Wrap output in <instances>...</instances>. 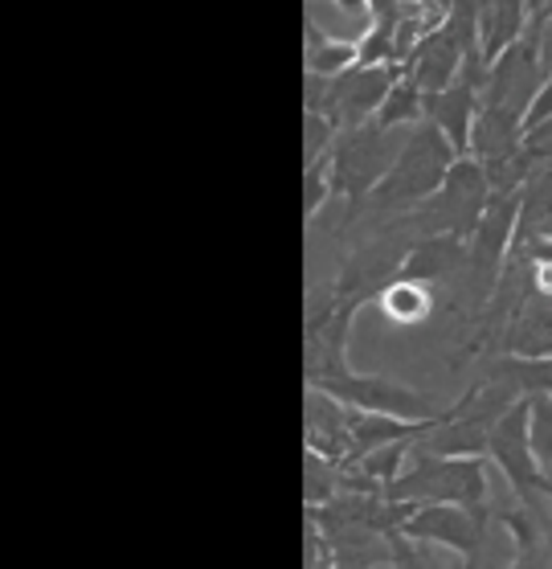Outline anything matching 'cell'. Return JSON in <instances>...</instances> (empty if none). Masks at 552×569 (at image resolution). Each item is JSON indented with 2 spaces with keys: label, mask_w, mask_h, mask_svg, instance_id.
I'll return each instance as SVG.
<instances>
[{
  "label": "cell",
  "mask_w": 552,
  "mask_h": 569,
  "mask_svg": "<svg viewBox=\"0 0 552 569\" xmlns=\"http://www.w3.org/2000/svg\"><path fill=\"white\" fill-rule=\"evenodd\" d=\"M488 455H438L413 442L401 476L385 488L398 505H466L488 508L491 479Z\"/></svg>",
  "instance_id": "cell-1"
},
{
  "label": "cell",
  "mask_w": 552,
  "mask_h": 569,
  "mask_svg": "<svg viewBox=\"0 0 552 569\" xmlns=\"http://www.w3.org/2000/svg\"><path fill=\"white\" fill-rule=\"evenodd\" d=\"M454 160H459L454 143L442 136V128L422 119L418 128H410V140H405L389 177L377 184L369 201L377 209H385V213H410V209H418L442 189V181L454 169Z\"/></svg>",
  "instance_id": "cell-2"
},
{
  "label": "cell",
  "mask_w": 552,
  "mask_h": 569,
  "mask_svg": "<svg viewBox=\"0 0 552 569\" xmlns=\"http://www.w3.org/2000/svg\"><path fill=\"white\" fill-rule=\"evenodd\" d=\"M410 140V128H385L381 119H369L360 128H348L332 143V193L348 201V218H357L360 201H369L373 189L389 177L393 160Z\"/></svg>",
  "instance_id": "cell-3"
},
{
  "label": "cell",
  "mask_w": 552,
  "mask_h": 569,
  "mask_svg": "<svg viewBox=\"0 0 552 569\" xmlns=\"http://www.w3.org/2000/svg\"><path fill=\"white\" fill-rule=\"evenodd\" d=\"M491 193L495 189H491L488 164L479 156H459L450 177L442 181V189L430 201H422L418 209L401 213L398 226L410 230L413 238H422V233H459V238H471L475 226L483 221V213H488Z\"/></svg>",
  "instance_id": "cell-4"
},
{
  "label": "cell",
  "mask_w": 552,
  "mask_h": 569,
  "mask_svg": "<svg viewBox=\"0 0 552 569\" xmlns=\"http://www.w3.org/2000/svg\"><path fill=\"white\" fill-rule=\"evenodd\" d=\"M488 459L500 467V476L508 479V488L520 505L540 512V500L544 496L552 500V476L540 467L536 447H532V393L512 401L495 418V427L488 435Z\"/></svg>",
  "instance_id": "cell-5"
},
{
  "label": "cell",
  "mask_w": 552,
  "mask_h": 569,
  "mask_svg": "<svg viewBox=\"0 0 552 569\" xmlns=\"http://www.w3.org/2000/svg\"><path fill=\"white\" fill-rule=\"evenodd\" d=\"M308 386L332 393L335 401H344L348 410H373V415L410 418V422H434V418H442V410H438V401L430 393L405 386V381H393L385 373H357L352 365L335 369V373L308 377Z\"/></svg>",
  "instance_id": "cell-6"
},
{
  "label": "cell",
  "mask_w": 552,
  "mask_h": 569,
  "mask_svg": "<svg viewBox=\"0 0 552 569\" xmlns=\"http://www.w3.org/2000/svg\"><path fill=\"white\" fill-rule=\"evenodd\" d=\"M398 74L401 66H360V62L335 78L308 74V107L323 111L340 131L360 128V123L377 119V111L385 103L389 87L398 82Z\"/></svg>",
  "instance_id": "cell-7"
},
{
  "label": "cell",
  "mask_w": 552,
  "mask_h": 569,
  "mask_svg": "<svg viewBox=\"0 0 552 569\" xmlns=\"http://www.w3.org/2000/svg\"><path fill=\"white\" fill-rule=\"evenodd\" d=\"M418 242L410 230H401L398 221H389L385 230H377L373 238H364L352 254L344 259L340 274L332 279L335 299H344L352 308H364L369 299H377L393 279L401 274V262Z\"/></svg>",
  "instance_id": "cell-8"
},
{
  "label": "cell",
  "mask_w": 552,
  "mask_h": 569,
  "mask_svg": "<svg viewBox=\"0 0 552 569\" xmlns=\"http://www.w3.org/2000/svg\"><path fill=\"white\" fill-rule=\"evenodd\" d=\"M491 529V505L488 508H466V505H405L401 508L398 532L401 541L418 545H446L459 557L475 566L483 557Z\"/></svg>",
  "instance_id": "cell-9"
},
{
  "label": "cell",
  "mask_w": 552,
  "mask_h": 569,
  "mask_svg": "<svg viewBox=\"0 0 552 569\" xmlns=\"http://www.w3.org/2000/svg\"><path fill=\"white\" fill-rule=\"evenodd\" d=\"M520 193H524V189H520ZM520 193H491L488 213H483V221L475 226V233L466 238V247H471V267H466V274L475 279V291L483 303L491 299L503 267L512 259L515 230H520Z\"/></svg>",
  "instance_id": "cell-10"
},
{
  "label": "cell",
  "mask_w": 552,
  "mask_h": 569,
  "mask_svg": "<svg viewBox=\"0 0 552 569\" xmlns=\"http://www.w3.org/2000/svg\"><path fill=\"white\" fill-rule=\"evenodd\" d=\"M483 87H488V70H463L459 82H450L446 91L425 94V119L442 128L454 152L471 156V136H475V119L483 107Z\"/></svg>",
  "instance_id": "cell-11"
},
{
  "label": "cell",
  "mask_w": 552,
  "mask_h": 569,
  "mask_svg": "<svg viewBox=\"0 0 552 569\" xmlns=\"http://www.w3.org/2000/svg\"><path fill=\"white\" fill-rule=\"evenodd\" d=\"M401 70H405L425 94H434V91H446L450 82H459L463 70H488V66H475L446 26H434L422 41H418V50L405 58Z\"/></svg>",
  "instance_id": "cell-12"
},
{
  "label": "cell",
  "mask_w": 552,
  "mask_h": 569,
  "mask_svg": "<svg viewBox=\"0 0 552 569\" xmlns=\"http://www.w3.org/2000/svg\"><path fill=\"white\" fill-rule=\"evenodd\" d=\"M466 267H471L466 238H459V233H422L401 262V274L422 279V283H446L454 274H466Z\"/></svg>",
  "instance_id": "cell-13"
},
{
  "label": "cell",
  "mask_w": 552,
  "mask_h": 569,
  "mask_svg": "<svg viewBox=\"0 0 552 569\" xmlns=\"http://www.w3.org/2000/svg\"><path fill=\"white\" fill-rule=\"evenodd\" d=\"M536 17L532 0H479V53L483 62H495L508 46L524 38Z\"/></svg>",
  "instance_id": "cell-14"
},
{
  "label": "cell",
  "mask_w": 552,
  "mask_h": 569,
  "mask_svg": "<svg viewBox=\"0 0 552 569\" xmlns=\"http://www.w3.org/2000/svg\"><path fill=\"white\" fill-rule=\"evenodd\" d=\"M500 340L515 357H552V296H528Z\"/></svg>",
  "instance_id": "cell-15"
},
{
  "label": "cell",
  "mask_w": 552,
  "mask_h": 569,
  "mask_svg": "<svg viewBox=\"0 0 552 569\" xmlns=\"http://www.w3.org/2000/svg\"><path fill=\"white\" fill-rule=\"evenodd\" d=\"M377 308L389 323L398 328H418L434 316V283H422V279H410V274H398L393 283L377 296Z\"/></svg>",
  "instance_id": "cell-16"
},
{
  "label": "cell",
  "mask_w": 552,
  "mask_h": 569,
  "mask_svg": "<svg viewBox=\"0 0 552 569\" xmlns=\"http://www.w3.org/2000/svg\"><path fill=\"white\" fill-rule=\"evenodd\" d=\"M303 33H308V46H303V70H308V74L335 78L360 62L357 38H335V33L315 26L311 17H308V26H303Z\"/></svg>",
  "instance_id": "cell-17"
},
{
  "label": "cell",
  "mask_w": 552,
  "mask_h": 569,
  "mask_svg": "<svg viewBox=\"0 0 552 569\" xmlns=\"http://www.w3.org/2000/svg\"><path fill=\"white\" fill-rule=\"evenodd\" d=\"M377 119L385 123V128H418L425 119V91L413 82L405 70L398 74V82L389 87L385 103H381V111H377Z\"/></svg>",
  "instance_id": "cell-18"
},
{
  "label": "cell",
  "mask_w": 552,
  "mask_h": 569,
  "mask_svg": "<svg viewBox=\"0 0 552 569\" xmlns=\"http://www.w3.org/2000/svg\"><path fill=\"white\" fill-rule=\"evenodd\" d=\"M303 189H308V197H303V218H320V209L328 206V201H335L332 193V152L328 156H315L311 164H303Z\"/></svg>",
  "instance_id": "cell-19"
},
{
  "label": "cell",
  "mask_w": 552,
  "mask_h": 569,
  "mask_svg": "<svg viewBox=\"0 0 552 569\" xmlns=\"http://www.w3.org/2000/svg\"><path fill=\"white\" fill-rule=\"evenodd\" d=\"M532 447L540 467L552 476V393H532Z\"/></svg>",
  "instance_id": "cell-20"
},
{
  "label": "cell",
  "mask_w": 552,
  "mask_h": 569,
  "mask_svg": "<svg viewBox=\"0 0 552 569\" xmlns=\"http://www.w3.org/2000/svg\"><path fill=\"white\" fill-rule=\"evenodd\" d=\"M536 26H540V50H544V66H549V74H552V0H540Z\"/></svg>",
  "instance_id": "cell-21"
},
{
  "label": "cell",
  "mask_w": 552,
  "mask_h": 569,
  "mask_svg": "<svg viewBox=\"0 0 552 569\" xmlns=\"http://www.w3.org/2000/svg\"><path fill=\"white\" fill-rule=\"evenodd\" d=\"M332 4L344 17H364V13H369V0H332Z\"/></svg>",
  "instance_id": "cell-22"
},
{
  "label": "cell",
  "mask_w": 552,
  "mask_h": 569,
  "mask_svg": "<svg viewBox=\"0 0 552 569\" xmlns=\"http://www.w3.org/2000/svg\"><path fill=\"white\" fill-rule=\"evenodd\" d=\"M418 4H422V9H430V13L442 17V0H418Z\"/></svg>",
  "instance_id": "cell-23"
},
{
  "label": "cell",
  "mask_w": 552,
  "mask_h": 569,
  "mask_svg": "<svg viewBox=\"0 0 552 569\" xmlns=\"http://www.w3.org/2000/svg\"><path fill=\"white\" fill-rule=\"evenodd\" d=\"M532 4H536V9H540V0H532Z\"/></svg>",
  "instance_id": "cell-24"
}]
</instances>
